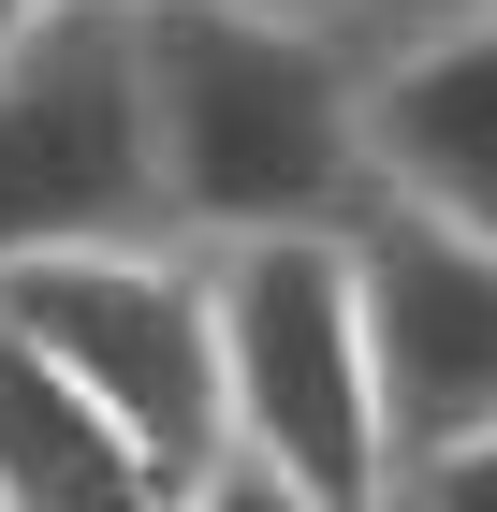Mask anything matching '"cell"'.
I'll return each mask as SVG.
<instances>
[{
    "mask_svg": "<svg viewBox=\"0 0 497 512\" xmlns=\"http://www.w3.org/2000/svg\"><path fill=\"white\" fill-rule=\"evenodd\" d=\"M88 235H161L132 0H44L0 44V264Z\"/></svg>",
    "mask_w": 497,
    "mask_h": 512,
    "instance_id": "277c9868",
    "label": "cell"
},
{
    "mask_svg": "<svg viewBox=\"0 0 497 512\" xmlns=\"http://www.w3.org/2000/svg\"><path fill=\"white\" fill-rule=\"evenodd\" d=\"M30 15H44V0H0V44H15V30H30Z\"/></svg>",
    "mask_w": 497,
    "mask_h": 512,
    "instance_id": "30bf717a",
    "label": "cell"
},
{
    "mask_svg": "<svg viewBox=\"0 0 497 512\" xmlns=\"http://www.w3.org/2000/svg\"><path fill=\"white\" fill-rule=\"evenodd\" d=\"M0 322H30L44 352L103 395L132 454L161 469V512L220 498V293H205L191 235H88V249H30L0 264Z\"/></svg>",
    "mask_w": 497,
    "mask_h": 512,
    "instance_id": "3957f363",
    "label": "cell"
},
{
    "mask_svg": "<svg viewBox=\"0 0 497 512\" xmlns=\"http://www.w3.org/2000/svg\"><path fill=\"white\" fill-rule=\"evenodd\" d=\"M395 498H497V425H468L454 454H424V469L395 483Z\"/></svg>",
    "mask_w": 497,
    "mask_h": 512,
    "instance_id": "ba28073f",
    "label": "cell"
},
{
    "mask_svg": "<svg viewBox=\"0 0 497 512\" xmlns=\"http://www.w3.org/2000/svg\"><path fill=\"white\" fill-rule=\"evenodd\" d=\"M264 15H351V0H264Z\"/></svg>",
    "mask_w": 497,
    "mask_h": 512,
    "instance_id": "8fae6325",
    "label": "cell"
},
{
    "mask_svg": "<svg viewBox=\"0 0 497 512\" xmlns=\"http://www.w3.org/2000/svg\"><path fill=\"white\" fill-rule=\"evenodd\" d=\"M220 498H307L351 512L381 498V381H366V293H351V220L337 235H220Z\"/></svg>",
    "mask_w": 497,
    "mask_h": 512,
    "instance_id": "7a4b0ae2",
    "label": "cell"
},
{
    "mask_svg": "<svg viewBox=\"0 0 497 512\" xmlns=\"http://www.w3.org/2000/svg\"><path fill=\"white\" fill-rule=\"evenodd\" d=\"M0 512H161V469L132 454V425L30 322H0Z\"/></svg>",
    "mask_w": 497,
    "mask_h": 512,
    "instance_id": "52a82bcc",
    "label": "cell"
},
{
    "mask_svg": "<svg viewBox=\"0 0 497 512\" xmlns=\"http://www.w3.org/2000/svg\"><path fill=\"white\" fill-rule=\"evenodd\" d=\"M366 176L424 220L497 235V15L366 44Z\"/></svg>",
    "mask_w": 497,
    "mask_h": 512,
    "instance_id": "8992f818",
    "label": "cell"
},
{
    "mask_svg": "<svg viewBox=\"0 0 497 512\" xmlns=\"http://www.w3.org/2000/svg\"><path fill=\"white\" fill-rule=\"evenodd\" d=\"M497 0H351V44H410V30H468Z\"/></svg>",
    "mask_w": 497,
    "mask_h": 512,
    "instance_id": "9c48e42d",
    "label": "cell"
},
{
    "mask_svg": "<svg viewBox=\"0 0 497 512\" xmlns=\"http://www.w3.org/2000/svg\"><path fill=\"white\" fill-rule=\"evenodd\" d=\"M351 293H366V381H381V498L497 425V235L366 191L351 205Z\"/></svg>",
    "mask_w": 497,
    "mask_h": 512,
    "instance_id": "5b68a950",
    "label": "cell"
},
{
    "mask_svg": "<svg viewBox=\"0 0 497 512\" xmlns=\"http://www.w3.org/2000/svg\"><path fill=\"white\" fill-rule=\"evenodd\" d=\"M147 59V161L161 235H337L366 176V44L351 15H264V0H132Z\"/></svg>",
    "mask_w": 497,
    "mask_h": 512,
    "instance_id": "6da1fadb",
    "label": "cell"
}]
</instances>
